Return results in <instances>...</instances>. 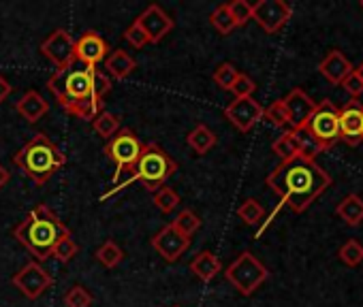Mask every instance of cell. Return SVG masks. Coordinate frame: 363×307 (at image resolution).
<instances>
[{
  "label": "cell",
  "instance_id": "cell-1",
  "mask_svg": "<svg viewBox=\"0 0 363 307\" xmlns=\"http://www.w3.org/2000/svg\"><path fill=\"white\" fill-rule=\"evenodd\" d=\"M265 182L280 197L282 205H289L295 214H301L331 186V175L318 167L316 161L297 156L280 163Z\"/></svg>",
  "mask_w": 363,
  "mask_h": 307
},
{
  "label": "cell",
  "instance_id": "cell-2",
  "mask_svg": "<svg viewBox=\"0 0 363 307\" xmlns=\"http://www.w3.org/2000/svg\"><path fill=\"white\" fill-rule=\"evenodd\" d=\"M96 69L99 66H77L56 71L48 79V90L60 103V107L86 122H92L103 107V96L96 90Z\"/></svg>",
  "mask_w": 363,
  "mask_h": 307
},
{
  "label": "cell",
  "instance_id": "cell-3",
  "mask_svg": "<svg viewBox=\"0 0 363 307\" xmlns=\"http://www.w3.org/2000/svg\"><path fill=\"white\" fill-rule=\"evenodd\" d=\"M67 235H71V231L48 205H37L13 228V237L37 258V262L48 260L56 243Z\"/></svg>",
  "mask_w": 363,
  "mask_h": 307
},
{
  "label": "cell",
  "instance_id": "cell-4",
  "mask_svg": "<svg viewBox=\"0 0 363 307\" xmlns=\"http://www.w3.org/2000/svg\"><path fill=\"white\" fill-rule=\"evenodd\" d=\"M13 165L35 184L43 186L67 165V156L45 132H37L13 156Z\"/></svg>",
  "mask_w": 363,
  "mask_h": 307
},
{
  "label": "cell",
  "instance_id": "cell-5",
  "mask_svg": "<svg viewBox=\"0 0 363 307\" xmlns=\"http://www.w3.org/2000/svg\"><path fill=\"white\" fill-rule=\"evenodd\" d=\"M175 171H177V163L169 156V154H167L158 143H154V141L143 143L141 154H139V161H137V165H135L133 171H130V178H128L126 182L118 184L113 190L105 192L101 199H103V201L109 199L113 192L124 190V188H126L128 184H133V182H139L145 190L156 192V190H160V188L167 184L169 178L175 175Z\"/></svg>",
  "mask_w": 363,
  "mask_h": 307
},
{
  "label": "cell",
  "instance_id": "cell-6",
  "mask_svg": "<svg viewBox=\"0 0 363 307\" xmlns=\"http://www.w3.org/2000/svg\"><path fill=\"white\" fill-rule=\"evenodd\" d=\"M225 277L229 284L244 296H250L267 277L269 271L267 267L252 254V252H242L225 271Z\"/></svg>",
  "mask_w": 363,
  "mask_h": 307
},
{
  "label": "cell",
  "instance_id": "cell-7",
  "mask_svg": "<svg viewBox=\"0 0 363 307\" xmlns=\"http://www.w3.org/2000/svg\"><path fill=\"white\" fill-rule=\"evenodd\" d=\"M143 143L139 141V137L130 130V128H122L118 130L107 143H105V154L113 161L116 165V173H113V184L118 186L122 173H130L133 167L139 161Z\"/></svg>",
  "mask_w": 363,
  "mask_h": 307
},
{
  "label": "cell",
  "instance_id": "cell-8",
  "mask_svg": "<svg viewBox=\"0 0 363 307\" xmlns=\"http://www.w3.org/2000/svg\"><path fill=\"white\" fill-rule=\"evenodd\" d=\"M306 126L323 143V147L329 149L340 139V109L329 98H325L316 103V109Z\"/></svg>",
  "mask_w": 363,
  "mask_h": 307
},
{
  "label": "cell",
  "instance_id": "cell-9",
  "mask_svg": "<svg viewBox=\"0 0 363 307\" xmlns=\"http://www.w3.org/2000/svg\"><path fill=\"white\" fill-rule=\"evenodd\" d=\"M291 16H293V9L284 0H259L257 5H252V20L267 35L280 33L291 20Z\"/></svg>",
  "mask_w": 363,
  "mask_h": 307
},
{
  "label": "cell",
  "instance_id": "cell-10",
  "mask_svg": "<svg viewBox=\"0 0 363 307\" xmlns=\"http://www.w3.org/2000/svg\"><path fill=\"white\" fill-rule=\"evenodd\" d=\"M13 286L28 299H39L52 284H54V277L50 275V271L37 262V260H30L26 262L16 275H13Z\"/></svg>",
  "mask_w": 363,
  "mask_h": 307
},
{
  "label": "cell",
  "instance_id": "cell-11",
  "mask_svg": "<svg viewBox=\"0 0 363 307\" xmlns=\"http://www.w3.org/2000/svg\"><path fill=\"white\" fill-rule=\"evenodd\" d=\"M41 54L60 71L75 64V41L65 28H56L41 43Z\"/></svg>",
  "mask_w": 363,
  "mask_h": 307
},
{
  "label": "cell",
  "instance_id": "cell-12",
  "mask_svg": "<svg viewBox=\"0 0 363 307\" xmlns=\"http://www.w3.org/2000/svg\"><path fill=\"white\" fill-rule=\"evenodd\" d=\"M263 113H265V109H263L261 103L255 100L252 96H248V98H235V100H233L231 105H227V109H225V117H227L238 130H242V132H250V130L257 126V122L263 120Z\"/></svg>",
  "mask_w": 363,
  "mask_h": 307
},
{
  "label": "cell",
  "instance_id": "cell-13",
  "mask_svg": "<svg viewBox=\"0 0 363 307\" xmlns=\"http://www.w3.org/2000/svg\"><path fill=\"white\" fill-rule=\"evenodd\" d=\"M135 24L143 30L147 43H158L162 41L171 30H173V18L158 5H150L137 20Z\"/></svg>",
  "mask_w": 363,
  "mask_h": 307
},
{
  "label": "cell",
  "instance_id": "cell-14",
  "mask_svg": "<svg viewBox=\"0 0 363 307\" xmlns=\"http://www.w3.org/2000/svg\"><path fill=\"white\" fill-rule=\"evenodd\" d=\"M109 52V43L96 30H86L75 41V62H82L84 66H99V62H105Z\"/></svg>",
  "mask_w": 363,
  "mask_h": 307
},
{
  "label": "cell",
  "instance_id": "cell-15",
  "mask_svg": "<svg viewBox=\"0 0 363 307\" xmlns=\"http://www.w3.org/2000/svg\"><path fill=\"white\" fill-rule=\"evenodd\" d=\"M340 139L352 147L363 141V103L350 98L340 109Z\"/></svg>",
  "mask_w": 363,
  "mask_h": 307
},
{
  "label": "cell",
  "instance_id": "cell-16",
  "mask_svg": "<svg viewBox=\"0 0 363 307\" xmlns=\"http://www.w3.org/2000/svg\"><path fill=\"white\" fill-rule=\"evenodd\" d=\"M282 103H284V109H286V115H289L291 130L303 128L310 122V117H312V113L316 109V103L301 88L291 90L286 94V98H282Z\"/></svg>",
  "mask_w": 363,
  "mask_h": 307
},
{
  "label": "cell",
  "instance_id": "cell-17",
  "mask_svg": "<svg viewBox=\"0 0 363 307\" xmlns=\"http://www.w3.org/2000/svg\"><path fill=\"white\" fill-rule=\"evenodd\" d=\"M189 245H191V239L182 237L171 224L162 226V228L152 237V248H154L167 262L179 260V256L189 250Z\"/></svg>",
  "mask_w": 363,
  "mask_h": 307
},
{
  "label": "cell",
  "instance_id": "cell-18",
  "mask_svg": "<svg viewBox=\"0 0 363 307\" xmlns=\"http://www.w3.org/2000/svg\"><path fill=\"white\" fill-rule=\"evenodd\" d=\"M354 69L348 62V58L340 50H331L320 62H318V73L333 86H340L346 75H350Z\"/></svg>",
  "mask_w": 363,
  "mask_h": 307
},
{
  "label": "cell",
  "instance_id": "cell-19",
  "mask_svg": "<svg viewBox=\"0 0 363 307\" xmlns=\"http://www.w3.org/2000/svg\"><path fill=\"white\" fill-rule=\"evenodd\" d=\"M16 111L30 124L39 122L48 111H50V103L37 92V90H28L18 103H16Z\"/></svg>",
  "mask_w": 363,
  "mask_h": 307
},
{
  "label": "cell",
  "instance_id": "cell-20",
  "mask_svg": "<svg viewBox=\"0 0 363 307\" xmlns=\"http://www.w3.org/2000/svg\"><path fill=\"white\" fill-rule=\"evenodd\" d=\"M191 271L201 279V282H212L220 271H223V265L218 260V256L214 252H199L193 260H191Z\"/></svg>",
  "mask_w": 363,
  "mask_h": 307
},
{
  "label": "cell",
  "instance_id": "cell-21",
  "mask_svg": "<svg viewBox=\"0 0 363 307\" xmlns=\"http://www.w3.org/2000/svg\"><path fill=\"white\" fill-rule=\"evenodd\" d=\"M137 69V62L124 52V50H113L109 52V56L105 58V71L113 77V79H126L133 71Z\"/></svg>",
  "mask_w": 363,
  "mask_h": 307
},
{
  "label": "cell",
  "instance_id": "cell-22",
  "mask_svg": "<svg viewBox=\"0 0 363 307\" xmlns=\"http://www.w3.org/2000/svg\"><path fill=\"white\" fill-rule=\"evenodd\" d=\"M295 134V143H297V151H299V158H306V161H314L318 154L325 151L323 143L308 130V126L303 128H297L293 130Z\"/></svg>",
  "mask_w": 363,
  "mask_h": 307
},
{
  "label": "cell",
  "instance_id": "cell-23",
  "mask_svg": "<svg viewBox=\"0 0 363 307\" xmlns=\"http://www.w3.org/2000/svg\"><path fill=\"white\" fill-rule=\"evenodd\" d=\"M186 141H189V145H191V149H193L195 154L203 156V154H208V151L216 145L218 137H216V132H214L212 128H208L206 124H197V126L189 132Z\"/></svg>",
  "mask_w": 363,
  "mask_h": 307
},
{
  "label": "cell",
  "instance_id": "cell-24",
  "mask_svg": "<svg viewBox=\"0 0 363 307\" xmlns=\"http://www.w3.org/2000/svg\"><path fill=\"white\" fill-rule=\"evenodd\" d=\"M335 214L348 226H359L363 222V199L359 195H348L346 199L340 201V205L335 207Z\"/></svg>",
  "mask_w": 363,
  "mask_h": 307
},
{
  "label": "cell",
  "instance_id": "cell-25",
  "mask_svg": "<svg viewBox=\"0 0 363 307\" xmlns=\"http://www.w3.org/2000/svg\"><path fill=\"white\" fill-rule=\"evenodd\" d=\"M171 226H173L182 237L191 239V237L201 228V218H199L195 212H191V209H182V212L177 214V218L171 222Z\"/></svg>",
  "mask_w": 363,
  "mask_h": 307
},
{
  "label": "cell",
  "instance_id": "cell-26",
  "mask_svg": "<svg viewBox=\"0 0 363 307\" xmlns=\"http://www.w3.org/2000/svg\"><path fill=\"white\" fill-rule=\"evenodd\" d=\"M272 149H274V154H278V156L282 158V163L297 158V156H299V151H297V143H295L293 130L282 132V134L272 143Z\"/></svg>",
  "mask_w": 363,
  "mask_h": 307
},
{
  "label": "cell",
  "instance_id": "cell-27",
  "mask_svg": "<svg viewBox=\"0 0 363 307\" xmlns=\"http://www.w3.org/2000/svg\"><path fill=\"white\" fill-rule=\"evenodd\" d=\"M92 128L99 137L103 139H111L118 130H120V117L116 113L109 111H101L94 120H92Z\"/></svg>",
  "mask_w": 363,
  "mask_h": 307
},
{
  "label": "cell",
  "instance_id": "cell-28",
  "mask_svg": "<svg viewBox=\"0 0 363 307\" xmlns=\"http://www.w3.org/2000/svg\"><path fill=\"white\" fill-rule=\"evenodd\" d=\"M124 252L120 250V245L116 241H105L99 250H96V260L105 267V269H113L122 262Z\"/></svg>",
  "mask_w": 363,
  "mask_h": 307
},
{
  "label": "cell",
  "instance_id": "cell-29",
  "mask_svg": "<svg viewBox=\"0 0 363 307\" xmlns=\"http://www.w3.org/2000/svg\"><path fill=\"white\" fill-rule=\"evenodd\" d=\"M210 24H212L223 37L231 35V33L238 28L235 22H233V18H231V13H229V7H227V5H218V7L210 13Z\"/></svg>",
  "mask_w": 363,
  "mask_h": 307
},
{
  "label": "cell",
  "instance_id": "cell-30",
  "mask_svg": "<svg viewBox=\"0 0 363 307\" xmlns=\"http://www.w3.org/2000/svg\"><path fill=\"white\" fill-rule=\"evenodd\" d=\"M238 216H240V220L246 222L248 226H255V224H259V222L263 220L265 209H263V205H261L257 199H246V201L238 207Z\"/></svg>",
  "mask_w": 363,
  "mask_h": 307
},
{
  "label": "cell",
  "instance_id": "cell-31",
  "mask_svg": "<svg viewBox=\"0 0 363 307\" xmlns=\"http://www.w3.org/2000/svg\"><path fill=\"white\" fill-rule=\"evenodd\" d=\"M337 256H340V260L346 265V267H359L361 262H363V245H361V241H357V239H348L340 250H337Z\"/></svg>",
  "mask_w": 363,
  "mask_h": 307
},
{
  "label": "cell",
  "instance_id": "cell-32",
  "mask_svg": "<svg viewBox=\"0 0 363 307\" xmlns=\"http://www.w3.org/2000/svg\"><path fill=\"white\" fill-rule=\"evenodd\" d=\"M152 201H154V205H156L162 214H171V212L179 205V195H177L173 188L162 186L160 190L154 192Z\"/></svg>",
  "mask_w": 363,
  "mask_h": 307
},
{
  "label": "cell",
  "instance_id": "cell-33",
  "mask_svg": "<svg viewBox=\"0 0 363 307\" xmlns=\"http://www.w3.org/2000/svg\"><path fill=\"white\" fill-rule=\"evenodd\" d=\"M238 75H240V71H238L231 62H223V64H218L216 71H214V83H216L218 88H223V90H231V86L235 83Z\"/></svg>",
  "mask_w": 363,
  "mask_h": 307
},
{
  "label": "cell",
  "instance_id": "cell-34",
  "mask_svg": "<svg viewBox=\"0 0 363 307\" xmlns=\"http://www.w3.org/2000/svg\"><path fill=\"white\" fill-rule=\"evenodd\" d=\"M65 305L67 307H90L92 305V294L82 286V284H75L67 290L65 294Z\"/></svg>",
  "mask_w": 363,
  "mask_h": 307
},
{
  "label": "cell",
  "instance_id": "cell-35",
  "mask_svg": "<svg viewBox=\"0 0 363 307\" xmlns=\"http://www.w3.org/2000/svg\"><path fill=\"white\" fill-rule=\"evenodd\" d=\"M229 13L235 22V26H246L252 20V5L246 3V0H233V3H227Z\"/></svg>",
  "mask_w": 363,
  "mask_h": 307
},
{
  "label": "cell",
  "instance_id": "cell-36",
  "mask_svg": "<svg viewBox=\"0 0 363 307\" xmlns=\"http://www.w3.org/2000/svg\"><path fill=\"white\" fill-rule=\"evenodd\" d=\"M77 252H79V245L73 241L71 235H67V237H62V239L56 243L52 256H54L56 260H60V262H71V260L77 256Z\"/></svg>",
  "mask_w": 363,
  "mask_h": 307
},
{
  "label": "cell",
  "instance_id": "cell-37",
  "mask_svg": "<svg viewBox=\"0 0 363 307\" xmlns=\"http://www.w3.org/2000/svg\"><path fill=\"white\" fill-rule=\"evenodd\" d=\"M263 117H267V120H269L274 126H278V128L289 126V115H286V109H284L282 98H280V100H274V103L265 109Z\"/></svg>",
  "mask_w": 363,
  "mask_h": 307
},
{
  "label": "cell",
  "instance_id": "cell-38",
  "mask_svg": "<svg viewBox=\"0 0 363 307\" xmlns=\"http://www.w3.org/2000/svg\"><path fill=\"white\" fill-rule=\"evenodd\" d=\"M255 90H257V83H255L246 73H240L238 79H235V83L231 86L229 92H233L235 98H248V96L255 94Z\"/></svg>",
  "mask_w": 363,
  "mask_h": 307
},
{
  "label": "cell",
  "instance_id": "cell-39",
  "mask_svg": "<svg viewBox=\"0 0 363 307\" xmlns=\"http://www.w3.org/2000/svg\"><path fill=\"white\" fill-rule=\"evenodd\" d=\"M340 86L344 88V92H346V94H350V98H352V100H357V98L363 94V81H361V77L357 75V71H352L350 75H346V77H344V81H342Z\"/></svg>",
  "mask_w": 363,
  "mask_h": 307
},
{
  "label": "cell",
  "instance_id": "cell-40",
  "mask_svg": "<svg viewBox=\"0 0 363 307\" xmlns=\"http://www.w3.org/2000/svg\"><path fill=\"white\" fill-rule=\"evenodd\" d=\"M124 39H126L135 50H141V47H145V45H147V39H145L143 30H141L135 22L124 30Z\"/></svg>",
  "mask_w": 363,
  "mask_h": 307
},
{
  "label": "cell",
  "instance_id": "cell-41",
  "mask_svg": "<svg viewBox=\"0 0 363 307\" xmlns=\"http://www.w3.org/2000/svg\"><path fill=\"white\" fill-rule=\"evenodd\" d=\"M13 92V86L9 83V79L7 77H3L0 75V103H5L7 98H9V94Z\"/></svg>",
  "mask_w": 363,
  "mask_h": 307
},
{
  "label": "cell",
  "instance_id": "cell-42",
  "mask_svg": "<svg viewBox=\"0 0 363 307\" xmlns=\"http://www.w3.org/2000/svg\"><path fill=\"white\" fill-rule=\"evenodd\" d=\"M9 180H11V173H9L3 165H0V190H3V188L9 184Z\"/></svg>",
  "mask_w": 363,
  "mask_h": 307
},
{
  "label": "cell",
  "instance_id": "cell-43",
  "mask_svg": "<svg viewBox=\"0 0 363 307\" xmlns=\"http://www.w3.org/2000/svg\"><path fill=\"white\" fill-rule=\"evenodd\" d=\"M354 71H357V75H359V77H361V81H363V62H361Z\"/></svg>",
  "mask_w": 363,
  "mask_h": 307
},
{
  "label": "cell",
  "instance_id": "cell-44",
  "mask_svg": "<svg viewBox=\"0 0 363 307\" xmlns=\"http://www.w3.org/2000/svg\"><path fill=\"white\" fill-rule=\"evenodd\" d=\"M361 9H363V0H361Z\"/></svg>",
  "mask_w": 363,
  "mask_h": 307
},
{
  "label": "cell",
  "instance_id": "cell-45",
  "mask_svg": "<svg viewBox=\"0 0 363 307\" xmlns=\"http://www.w3.org/2000/svg\"><path fill=\"white\" fill-rule=\"evenodd\" d=\"M173 307H179V305H173Z\"/></svg>",
  "mask_w": 363,
  "mask_h": 307
}]
</instances>
